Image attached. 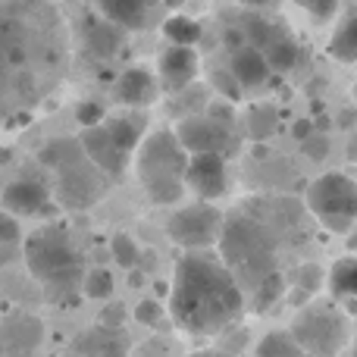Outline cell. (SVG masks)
<instances>
[{
  "mask_svg": "<svg viewBox=\"0 0 357 357\" xmlns=\"http://www.w3.org/2000/svg\"><path fill=\"white\" fill-rule=\"evenodd\" d=\"M301 345L295 342V335L291 333H266L264 339H260L257 351L254 357H301Z\"/></svg>",
  "mask_w": 357,
  "mask_h": 357,
  "instance_id": "484cf974",
  "label": "cell"
},
{
  "mask_svg": "<svg viewBox=\"0 0 357 357\" xmlns=\"http://www.w3.org/2000/svg\"><path fill=\"white\" fill-rule=\"evenodd\" d=\"M113 289H116V279H113V273L104 270V266L88 270L85 279H82V295L91 298V301H107V298L113 295Z\"/></svg>",
  "mask_w": 357,
  "mask_h": 357,
  "instance_id": "4316f807",
  "label": "cell"
},
{
  "mask_svg": "<svg viewBox=\"0 0 357 357\" xmlns=\"http://www.w3.org/2000/svg\"><path fill=\"white\" fill-rule=\"evenodd\" d=\"M98 323H104V326H113V329H123V323H126V307H123V304H107Z\"/></svg>",
  "mask_w": 357,
  "mask_h": 357,
  "instance_id": "74e56055",
  "label": "cell"
},
{
  "mask_svg": "<svg viewBox=\"0 0 357 357\" xmlns=\"http://www.w3.org/2000/svg\"><path fill=\"white\" fill-rule=\"evenodd\" d=\"M354 357H357V348H354Z\"/></svg>",
  "mask_w": 357,
  "mask_h": 357,
  "instance_id": "bcb514c9",
  "label": "cell"
},
{
  "mask_svg": "<svg viewBox=\"0 0 357 357\" xmlns=\"http://www.w3.org/2000/svg\"><path fill=\"white\" fill-rule=\"evenodd\" d=\"M157 79H160V88L169 94H178L185 88H191V82L197 79V50L195 47H167L160 54V63H157Z\"/></svg>",
  "mask_w": 357,
  "mask_h": 357,
  "instance_id": "9a60e30c",
  "label": "cell"
},
{
  "mask_svg": "<svg viewBox=\"0 0 357 357\" xmlns=\"http://www.w3.org/2000/svg\"><path fill=\"white\" fill-rule=\"evenodd\" d=\"M291 135H295L298 142H304V138H310V135H314V126H310L307 119H298V123L291 126Z\"/></svg>",
  "mask_w": 357,
  "mask_h": 357,
  "instance_id": "f35d334b",
  "label": "cell"
},
{
  "mask_svg": "<svg viewBox=\"0 0 357 357\" xmlns=\"http://www.w3.org/2000/svg\"><path fill=\"white\" fill-rule=\"evenodd\" d=\"M73 354L82 357H129V339L123 335V329L113 326H98L85 329L79 339L73 342Z\"/></svg>",
  "mask_w": 357,
  "mask_h": 357,
  "instance_id": "ac0fdd59",
  "label": "cell"
},
{
  "mask_svg": "<svg viewBox=\"0 0 357 357\" xmlns=\"http://www.w3.org/2000/svg\"><path fill=\"white\" fill-rule=\"evenodd\" d=\"M301 151H304V157H307V160H326L329 157V138L326 135H320V132H314V135L310 138H304L301 142Z\"/></svg>",
  "mask_w": 357,
  "mask_h": 357,
  "instance_id": "d6a6232c",
  "label": "cell"
},
{
  "mask_svg": "<svg viewBox=\"0 0 357 357\" xmlns=\"http://www.w3.org/2000/svg\"><path fill=\"white\" fill-rule=\"evenodd\" d=\"M0 357H3V345H0Z\"/></svg>",
  "mask_w": 357,
  "mask_h": 357,
  "instance_id": "7bdbcfd3",
  "label": "cell"
},
{
  "mask_svg": "<svg viewBox=\"0 0 357 357\" xmlns=\"http://www.w3.org/2000/svg\"><path fill=\"white\" fill-rule=\"evenodd\" d=\"M213 85H216V91H222V98H229V100H238V94L245 91V88L238 85V79L232 75V69H229V73H216Z\"/></svg>",
  "mask_w": 357,
  "mask_h": 357,
  "instance_id": "d590c367",
  "label": "cell"
},
{
  "mask_svg": "<svg viewBox=\"0 0 357 357\" xmlns=\"http://www.w3.org/2000/svg\"><path fill=\"white\" fill-rule=\"evenodd\" d=\"M188 160L191 154L178 142L176 132L160 129L144 138L142 148L135 151V173L138 182H142V191L151 197V204L169 207V204L182 201V195L188 191V185H185Z\"/></svg>",
  "mask_w": 357,
  "mask_h": 357,
  "instance_id": "7a4b0ae2",
  "label": "cell"
},
{
  "mask_svg": "<svg viewBox=\"0 0 357 357\" xmlns=\"http://www.w3.org/2000/svg\"><path fill=\"white\" fill-rule=\"evenodd\" d=\"M222 213L213 207V201H195L188 207H178L167 220V232L176 245H182L185 251H207L210 245H216L222 235Z\"/></svg>",
  "mask_w": 357,
  "mask_h": 357,
  "instance_id": "9c48e42d",
  "label": "cell"
},
{
  "mask_svg": "<svg viewBox=\"0 0 357 357\" xmlns=\"http://www.w3.org/2000/svg\"><path fill=\"white\" fill-rule=\"evenodd\" d=\"M295 3L301 10H307L317 22H329L335 16V10H339V0H295Z\"/></svg>",
  "mask_w": 357,
  "mask_h": 357,
  "instance_id": "1f68e13d",
  "label": "cell"
},
{
  "mask_svg": "<svg viewBox=\"0 0 357 357\" xmlns=\"http://www.w3.org/2000/svg\"><path fill=\"white\" fill-rule=\"evenodd\" d=\"M69 357H82V354H69Z\"/></svg>",
  "mask_w": 357,
  "mask_h": 357,
  "instance_id": "ee69618b",
  "label": "cell"
},
{
  "mask_svg": "<svg viewBox=\"0 0 357 357\" xmlns=\"http://www.w3.org/2000/svg\"><path fill=\"white\" fill-rule=\"evenodd\" d=\"M163 35L169 38V44H178V47H195L197 38H201V25L195 22L191 16H169L163 22Z\"/></svg>",
  "mask_w": 357,
  "mask_h": 357,
  "instance_id": "d4e9b609",
  "label": "cell"
},
{
  "mask_svg": "<svg viewBox=\"0 0 357 357\" xmlns=\"http://www.w3.org/2000/svg\"><path fill=\"white\" fill-rule=\"evenodd\" d=\"M348 160L357 163V138H351V144H348Z\"/></svg>",
  "mask_w": 357,
  "mask_h": 357,
  "instance_id": "60d3db41",
  "label": "cell"
},
{
  "mask_svg": "<svg viewBox=\"0 0 357 357\" xmlns=\"http://www.w3.org/2000/svg\"><path fill=\"white\" fill-rule=\"evenodd\" d=\"M307 210L329 232H348L357 222V182L345 173L320 176L307 188Z\"/></svg>",
  "mask_w": 357,
  "mask_h": 357,
  "instance_id": "ba28073f",
  "label": "cell"
},
{
  "mask_svg": "<svg viewBox=\"0 0 357 357\" xmlns=\"http://www.w3.org/2000/svg\"><path fill=\"white\" fill-rule=\"evenodd\" d=\"M320 282H323V270H320V266H317V264L301 266V273H298V285H301V289L317 291V289H320Z\"/></svg>",
  "mask_w": 357,
  "mask_h": 357,
  "instance_id": "8d00e7d4",
  "label": "cell"
},
{
  "mask_svg": "<svg viewBox=\"0 0 357 357\" xmlns=\"http://www.w3.org/2000/svg\"><path fill=\"white\" fill-rule=\"evenodd\" d=\"M44 342V326L29 314H19L3 323L0 333V345H3V357H29L38 351Z\"/></svg>",
  "mask_w": 357,
  "mask_h": 357,
  "instance_id": "e0dca14e",
  "label": "cell"
},
{
  "mask_svg": "<svg viewBox=\"0 0 357 357\" xmlns=\"http://www.w3.org/2000/svg\"><path fill=\"white\" fill-rule=\"evenodd\" d=\"M157 3L160 0H98L100 13L110 22H116L119 29H142V25H148V16Z\"/></svg>",
  "mask_w": 357,
  "mask_h": 357,
  "instance_id": "ffe728a7",
  "label": "cell"
},
{
  "mask_svg": "<svg viewBox=\"0 0 357 357\" xmlns=\"http://www.w3.org/2000/svg\"><path fill=\"white\" fill-rule=\"evenodd\" d=\"M3 210L16 216H41V213H54L56 204L50 197V188L38 178H16L3 188V197H0Z\"/></svg>",
  "mask_w": 357,
  "mask_h": 357,
  "instance_id": "5bb4252c",
  "label": "cell"
},
{
  "mask_svg": "<svg viewBox=\"0 0 357 357\" xmlns=\"http://www.w3.org/2000/svg\"><path fill=\"white\" fill-rule=\"evenodd\" d=\"M75 119L82 123V129H88V126H100L104 123V107L94 104V100H85V104H79V110H75Z\"/></svg>",
  "mask_w": 357,
  "mask_h": 357,
  "instance_id": "836d02e7",
  "label": "cell"
},
{
  "mask_svg": "<svg viewBox=\"0 0 357 357\" xmlns=\"http://www.w3.org/2000/svg\"><path fill=\"white\" fill-rule=\"evenodd\" d=\"M276 123H279V113L270 104H257L248 110V135L251 138H270L276 132Z\"/></svg>",
  "mask_w": 357,
  "mask_h": 357,
  "instance_id": "83f0119b",
  "label": "cell"
},
{
  "mask_svg": "<svg viewBox=\"0 0 357 357\" xmlns=\"http://www.w3.org/2000/svg\"><path fill=\"white\" fill-rule=\"evenodd\" d=\"M329 56L339 63H357V13L345 16L329 38Z\"/></svg>",
  "mask_w": 357,
  "mask_h": 357,
  "instance_id": "603a6c76",
  "label": "cell"
},
{
  "mask_svg": "<svg viewBox=\"0 0 357 357\" xmlns=\"http://www.w3.org/2000/svg\"><path fill=\"white\" fill-rule=\"evenodd\" d=\"M291 335L310 357H339L348 345V317L335 304H307L291 320Z\"/></svg>",
  "mask_w": 357,
  "mask_h": 357,
  "instance_id": "52a82bcc",
  "label": "cell"
},
{
  "mask_svg": "<svg viewBox=\"0 0 357 357\" xmlns=\"http://www.w3.org/2000/svg\"><path fill=\"white\" fill-rule=\"evenodd\" d=\"M41 163L47 169H54L56 176V201L73 210L98 204L107 191V182H110V176H104L91 163L82 142H69V138H56L47 148H41Z\"/></svg>",
  "mask_w": 357,
  "mask_h": 357,
  "instance_id": "3957f363",
  "label": "cell"
},
{
  "mask_svg": "<svg viewBox=\"0 0 357 357\" xmlns=\"http://www.w3.org/2000/svg\"><path fill=\"white\" fill-rule=\"evenodd\" d=\"M282 291H285L282 276H279V273H270L266 279H260V282L254 285V307H257V310L273 307V304L282 298Z\"/></svg>",
  "mask_w": 357,
  "mask_h": 357,
  "instance_id": "f546056e",
  "label": "cell"
},
{
  "mask_svg": "<svg viewBox=\"0 0 357 357\" xmlns=\"http://www.w3.org/2000/svg\"><path fill=\"white\" fill-rule=\"evenodd\" d=\"M270 60L264 56V50L254 47V44H245V47L232 50V75L238 79L241 88H260L270 82Z\"/></svg>",
  "mask_w": 357,
  "mask_h": 357,
  "instance_id": "d6986e66",
  "label": "cell"
},
{
  "mask_svg": "<svg viewBox=\"0 0 357 357\" xmlns=\"http://www.w3.org/2000/svg\"><path fill=\"white\" fill-rule=\"evenodd\" d=\"M119 25L100 13V16H88L85 19V47L91 50L98 60H110L119 50Z\"/></svg>",
  "mask_w": 357,
  "mask_h": 357,
  "instance_id": "44dd1931",
  "label": "cell"
},
{
  "mask_svg": "<svg viewBox=\"0 0 357 357\" xmlns=\"http://www.w3.org/2000/svg\"><path fill=\"white\" fill-rule=\"evenodd\" d=\"M178 142L188 154H222L229 157L235 151L232 126L220 123L213 116H185L176 129Z\"/></svg>",
  "mask_w": 357,
  "mask_h": 357,
  "instance_id": "8fae6325",
  "label": "cell"
},
{
  "mask_svg": "<svg viewBox=\"0 0 357 357\" xmlns=\"http://www.w3.org/2000/svg\"><path fill=\"white\" fill-rule=\"evenodd\" d=\"M113 94L123 107H148L160 94V79L151 73L148 66H129L113 85Z\"/></svg>",
  "mask_w": 357,
  "mask_h": 357,
  "instance_id": "2e32d148",
  "label": "cell"
},
{
  "mask_svg": "<svg viewBox=\"0 0 357 357\" xmlns=\"http://www.w3.org/2000/svg\"><path fill=\"white\" fill-rule=\"evenodd\" d=\"M329 285L339 298L345 301H357V257L348 254V257H339L329 270Z\"/></svg>",
  "mask_w": 357,
  "mask_h": 357,
  "instance_id": "cb8c5ba5",
  "label": "cell"
},
{
  "mask_svg": "<svg viewBox=\"0 0 357 357\" xmlns=\"http://www.w3.org/2000/svg\"><path fill=\"white\" fill-rule=\"evenodd\" d=\"M185 185H188V191L197 201H216L220 195H226V185H229L226 157L222 154H191Z\"/></svg>",
  "mask_w": 357,
  "mask_h": 357,
  "instance_id": "7c38bea8",
  "label": "cell"
},
{
  "mask_svg": "<svg viewBox=\"0 0 357 357\" xmlns=\"http://www.w3.org/2000/svg\"><path fill=\"white\" fill-rule=\"evenodd\" d=\"M22 257L31 276L44 285H54V289L82 285V279L88 273L85 264H82L79 248L60 222H47V226L35 229L22 245Z\"/></svg>",
  "mask_w": 357,
  "mask_h": 357,
  "instance_id": "277c9868",
  "label": "cell"
},
{
  "mask_svg": "<svg viewBox=\"0 0 357 357\" xmlns=\"http://www.w3.org/2000/svg\"><path fill=\"white\" fill-rule=\"evenodd\" d=\"M220 254L232 273L251 279L254 285L266 279L273 270V257H276V238L273 232L254 216H232L226 220L220 235Z\"/></svg>",
  "mask_w": 357,
  "mask_h": 357,
  "instance_id": "8992f818",
  "label": "cell"
},
{
  "mask_svg": "<svg viewBox=\"0 0 357 357\" xmlns=\"http://www.w3.org/2000/svg\"><path fill=\"white\" fill-rule=\"evenodd\" d=\"M188 357H232V354H229V351H216V348H204V351H195Z\"/></svg>",
  "mask_w": 357,
  "mask_h": 357,
  "instance_id": "ab89813d",
  "label": "cell"
},
{
  "mask_svg": "<svg viewBox=\"0 0 357 357\" xmlns=\"http://www.w3.org/2000/svg\"><path fill=\"white\" fill-rule=\"evenodd\" d=\"M19 220L10 210H0V245H16L19 241Z\"/></svg>",
  "mask_w": 357,
  "mask_h": 357,
  "instance_id": "e575fe53",
  "label": "cell"
},
{
  "mask_svg": "<svg viewBox=\"0 0 357 357\" xmlns=\"http://www.w3.org/2000/svg\"><path fill=\"white\" fill-rule=\"evenodd\" d=\"M31 31H19V19H0V123L16 110L29 107L38 94L35 75H31V54L25 44Z\"/></svg>",
  "mask_w": 357,
  "mask_h": 357,
  "instance_id": "5b68a950",
  "label": "cell"
},
{
  "mask_svg": "<svg viewBox=\"0 0 357 357\" xmlns=\"http://www.w3.org/2000/svg\"><path fill=\"white\" fill-rule=\"evenodd\" d=\"M301 357H310V354H301Z\"/></svg>",
  "mask_w": 357,
  "mask_h": 357,
  "instance_id": "f6af8a7d",
  "label": "cell"
},
{
  "mask_svg": "<svg viewBox=\"0 0 357 357\" xmlns=\"http://www.w3.org/2000/svg\"><path fill=\"white\" fill-rule=\"evenodd\" d=\"M79 142H82V148H85V154L91 157V163H94V167H98L104 176H110V178L123 176V169H126V160H129V154H126V151L119 148L116 138L110 135V129H107L104 123L82 129Z\"/></svg>",
  "mask_w": 357,
  "mask_h": 357,
  "instance_id": "4fadbf2b",
  "label": "cell"
},
{
  "mask_svg": "<svg viewBox=\"0 0 357 357\" xmlns=\"http://www.w3.org/2000/svg\"><path fill=\"white\" fill-rule=\"evenodd\" d=\"M241 29H245L248 41H251L254 47L264 50L273 73H289V69L298 66L301 47H298V41L291 38V31L285 29L282 22H273V19H264V16H257V13H251Z\"/></svg>",
  "mask_w": 357,
  "mask_h": 357,
  "instance_id": "30bf717a",
  "label": "cell"
},
{
  "mask_svg": "<svg viewBox=\"0 0 357 357\" xmlns=\"http://www.w3.org/2000/svg\"><path fill=\"white\" fill-rule=\"evenodd\" d=\"M169 314L176 326L188 335L226 333L245 314L238 276L222 260V254L185 251L176 264V276L169 285Z\"/></svg>",
  "mask_w": 357,
  "mask_h": 357,
  "instance_id": "6da1fadb",
  "label": "cell"
},
{
  "mask_svg": "<svg viewBox=\"0 0 357 357\" xmlns=\"http://www.w3.org/2000/svg\"><path fill=\"white\" fill-rule=\"evenodd\" d=\"M163 317H167V310H163V304L157 298H144V301L135 304V320L142 326H157Z\"/></svg>",
  "mask_w": 357,
  "mask_h": 357,
  "instance_id": "4dcf8cb0",
  "label": "cell"
},
{
  "mask_svg": "<svg viewBox=\"0 0 357 357\" xmlns=\"http://www.w3.org/2000/svg\"><path fill=\"white\" fill-rule=\"evenodd\" d=\"M110 251H113V260H116L123 270H132V266L142 260V248H138V241L132 238L129 232H116L110 238Z\"/></svg>",
  "mask_w": 357,
  "mask_h": 357,
  "instance_id": "f1b7e54d",
  "label": "cell"
},
{
  "mask_svg": "<svg viewBox=\"0 0 357 357\" xmlns=\"http://www.w3.org/2000/svg\"><path fill=\"white\" fill-rule=\"evenodd\" d=\"M104 126L110 129V135L116 138V144L126 151V154H135L144 142V123L135 113H123V116H110L104 119Z\"/></svg>",
  "mask_w": 357,
  "mask_h": 357,
  "instance_id": "7402d4cb",
  "label": "cell"
},
{
  "mask_svg": "<svg viewBox=\"0 0 357 357\" xmlns=\"http://www.w3.org/2000/svg\"><path fill=\"white\" fill-rule=\"evenodd\" d=\"M245 3H248V6H266L270 0H245Z\"/></svg>",
  "mask_w": 357,
  "mask_h": 357,
  "instance_id": "b9f144b4",
  "label": "cell"
}]
</instances>
